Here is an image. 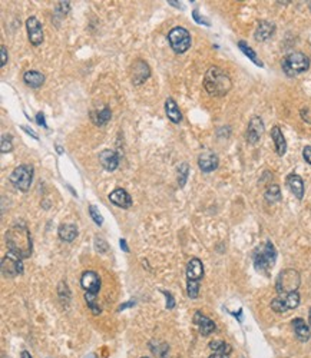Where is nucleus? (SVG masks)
Masks as SVG:
<instances>
[{
    "label": "nucleus",
    "mask_w": 311,
    "mask_h": 358,
    "mask_svg": "<svg viewBox=\"0 0 311 358\" xmlns=\"http://www.w3.org/2000/svg\"><path fill=\"white\" fill-rule=\"evenodd\" d=\"M6 246L9 252L16 254L22 259L32 255V238L24 224H14L6 231Z\"/></svg>",
    "instance_id": "1"
},
{
    "label": "nucleus",
    "mask_w": 311,
    "mask_h": 358,
    "mask_svg": "<svg viewBox=\"0 0 311 358\" xmlns=\"http://www.w3.org/2000/svg\"><path fill=\"white\" fill-rule=\"evenodd\" d=\"M204 88L211 96H225L232 88L230 75L218 66H211L204 75Z\"/></svg>",
    "instance_id": "2"
},
{
    "label": "nucleus",
    "mask_w": 311,
    "mask_h": 358,
    "mask_svg": "<svg viewBox=\"0 0 311 358\" xmlns=\"http://www.w3.org/2000/svg\"><path fill=\"white\" fill-rule=\"evenodd\" d=\"M276 261L277 249L271 241H265L254 251V268H255L257 272H260L263 275H267V277L270 275V271L273 269V266L276 265Z\"/></svg>",
    "instance_id": "3"
},
{
    "label": "nucleus",
    "mask_w": 311,
    "mask_h": 358,
    "mask_svg": "<svg viewBox=\"0 0 311 358\" xmlns=\"http://www.w3.org/2000/svg\"><path fill=\"white\" fill-rule=\"evenodd\" d=\"M204 278V264L199 258H192L186 264V292L191 300L199 294V282Z\"/></svg>",
    "instance_id": "4"
},
{
    "label": "nucleus",
    "mask_w": 311,
    "mask_h": 358,
    "mask_svg": "<svg viewBox=\"0 0 311 358\" xmlns=\"http://www.w3.org/2000/svg\"><path fill=\"white\" fill-rule=\"evenodd\" d=\"M281 68L287 76L294 78V76H299V75L310 69V59H309V56H306L303 52H293V53H288L287 56L283 58Z\"/></svg>",
    "instance_id": "5"
},
{
    "label": "nucleus",
    "mask_w": 311,
    "mask_h": 358,
    "mask_svg": "<svg viewBox=\"0 0 311 358\" xmlns=\"http://www.w3.org/2000/svg\"><path fill=\"white\" fill-rule=\"evenodd\" d=\"M301 284V277L297 269L293 268H287L283 269L276 279V289L278 295H284V294H290L294 292L300 288Z\"/></svg>",
    "instance_id": "6"
},
{
    "label": "nucleus",
    "mask_w": 311,
    "mask_h": 358,
    "mask_svg": "<svg viewBox=\"0 0 311 358\" xmlns=\"http://www.w3.org/2000/svg\"><path fill=\"white\" fill-rule=\"evenodd\" d=\"M9 179L16 189L26 192L29 191L33 181V168L30 165H19L17 168L13 169Z\"/></svg>",
    "instance_id": "7"
},
{
    "label": "nucleus",
    "mask_w": 311,
    "mask_h": 358,
    "mask_svg": "<svg viewBox=\"0 0 311 358\" xmlns=\"http://www.w3.org/2000/svg\"><path fill=\"white\" fill-rule=\"evenodd\" d=\"M168 42L175 53H185L191 47V33L184 27H173L168 35Z\"/></svg>",
    "instance_id": "8"
},
{
    "label": "nucleus",
    "mask_w": 311,
    "mask_h": 358,
    "mask_svg": "<svg viewBox=\"0 0 311 358\" xmlns=\"http://www.w3.org/2000/svg\"><path fill=\"white\" fill-rule=\"evenodd\" d=\"M300 305V294L299 291L284 294V295H278L277 298L271 301L270 307L271 310L277 314H284L290 310H296Z\"/></svg>",
    "instance_id": "9"
},
{
    "label": "nucleus",
    "mask_w": 311,
    "mask_h": 358,
    "mask_svg": "<svg viewBox=\"0 0 311 358\" xmlns=\"http://www.w3.org/2000/svg\"><path fill=\"white\" fill-rule=\"evenodd\" d=\"M23 274V261L13 252H7L1 258V275L4 278H14Z\"/></svg>",
    "instance_id": "10"
},
{
    "label": "nucleus",
    "mask_w": 311,
    "mask_h": 358,
    "mask_svg": "<svg viewBox=\"0 0 311 358\" xmlns=\"http://www.w3.org/2000/svg\"><path fill=\"white\" fill-rule=\"evenodd\" d=\"M264 122L260 116H253L248 122V126H247V132H245V139L248 143L255 145L260 142V139L263 138L264 135Z\"/></svg>",
    "instance_id": "11"
},
{
    "label": "nucleus",
    "mask_w": 311,
    "mask_h": 358,
    "mask_svg": "<svg viewBox=\"0 0 311 358\" xmlns=\"http://www.w3.org/2000/svg\"><path fill=\"white\" fill-rule=\"evenodd\" d=\"M151 76V68L150 65L142 60V59H137L132 65H131V81L134 85H142Z\"/></svg>",
    "instance_id": "12"
},
{
    "label": "nucleus",
    "mask_w": 311,
    "mask_h": 358,
    "mask_svg": "<svg viewBox=\"0 0 311 358\" xmlns=\"http://www.w3.org/2000/svg\"><path fill=\"white\" fill-rule=\"evenodd\" d=\"M26 29H27L29 42L33 46H40L43 43V27H42V23L37 20V17L30 16L26 20Z\"/></svg>",
    "instance_id": "13"
},
{
    "label": "nucleus",
    "mask_w": 311,
    "mask_h": 358,
    "mask_svg": "<svg viewBox=\"0 0 311 358\" xmlns=\"http://www.w3.org/2000/svg\"><path fill=\"white\" fill-rule=\"evenodd\" d=\"M219 165V159L217 156V153L207 150V152H202L199 156H198V166L199 169L204 173H211L214 172Z\"/></svg>",
    "instance_id": "14"
},
{
    "label": "nucleus",
    "mask_w": 311,
    "mask_h": 358,
    "mask_svg": "<svg viewBox=\"0 0 311 358\" xmlns=\"http://www.w3.org/2000/svg\"><path fill=\"white\" fill-rule=\"evenodd\" d=\"M194 324L196 325L199 334L204 335V337L211 335L215 331V328H217L215 323H214L209 317L204 315L201 311H196L195 314H194Z\"/></svg>",
    "instance_id": "15"
},
{
    "label": "nucleus",
    "mask_w": 311,
    "mask_h": 358,
    "mask_svg": "<svg viewBox=\"0 0 311 358\" xmlns=\"http://www.w3.org/2000/svg\"><path fill=\"white\" fill-rule=\"evenodd\" d=\"M81 285L86 292L98 294L101 289V278L95 271H85L81 277Z\"/></svg>",
    "instance_id": "16"
},
{
    "label": "nucleus",
    "mask_w": 311,
    "mask_h": 358,
    "mask_svg": "<svg viewBox=\"0 0 311 358\" xmlns=\"http://www.w3.org/2000/svg\"><path fill=\"white\" fill-rule=\"evenodd\" d=\"M276 33V24L268 20H260L257 24V29L254 32V37L257 42H265Z\"/></svg>",
    "instance_id": "17"
},
{
    "label": "nucleus",
    "mask_w": 311,
    "mask_h": 358,
    "mask_svg": "<svg viewBox=\"0 0 311 358\" xmlns=\"http://www.w3.org/2000/svg\"><path fill=\"white\" fill-rule=\"evenodd\" d=\"M109 201H111L114 205H116V207H119V208L122 209H129L132 207V198H131V195L128 194L125 189H122V188H118L114 192H111V194H109Z\"/></svg>",
    "instance_id": "18"
},
{
    "label": "nucleus",
    "mask_w": 311,
    "mask_h": 358,
    "mask_svg": "<svg viewBox=\"0 0 311 358\" xmlns=\"http://www.w3.org/2000/svg\"><path fill=\"white\" fill-rule=\"evenodd\" d=\"M286 184H287L288 189L291 191V194L297 198L299 201H301L304 198V182L301 179V176L297 173H290L286 179Z\"/></svg>",
    "instance_id": "19"
},
{
    "label": "nucleus",
    "mask_w": 311,
    "mask_h": 358,
    "mask_svg": "<svg viewBox=\"0 0 311 358\" xmlns=\"http://www.w3.org/2000/svg\"><path fill=\"white\" fill-rule=\"evenodd\" d=\"M291 324H293V330H294L296 338L299 340L300 343H307L311 337L310 325L306 323L303 318H294Z\"/></svg>",
    "instance_id": "20"
},
{
    "label": "nucleus",
    "mask_w": 311,
    "mask_h": 358,
    "mask_svg": "<svg viewBox=\"0 0 311 358\" xmlns=\"http://www.w3.org/2000/svg\"><path fill=\"white\" fill-rule=\"evenodd\" d=\"M99 163L106 171H115L119 165V156L115 150L105 149L99 153Z\"/></svg>",
    "instance_id": "21"
},
{
    "label": "nucleus",
    "mask_w": 311,
    "mask_h": 358,
    "mask_svg": "<svg viewBox=\"0 0 311 358\" xmlns=\"http://www.w3.org/2000/svg\"><path fill=\"white\" fill-rule=\"evenodd\" d=\"M271 138L274 140V146H276V152L278 156H284L287 152V140L283 135V130L280 126L271 127Z\"/></svg>",
    "instance_id": "22"
},
{
    "label": "nucleus",
    "mask_w": 311,
    "mask_h": 358,
    "mask_svg": "<svg viewBox=\"0 0 311 358\" xmlns=\"http://www.w3.org/2000/svg\"><path fill=\"white\" fill-rule=\"evenodd\" d=\"M23 81L29 88L36 89V88H40L45 83V75L40 73L39 70H27V72H24Z\"/></svg>",
    "instance_id": "23"
},
{
    "label": "nucleus",
    "mask_w": 311,
    "mask_h": 358,
    "mask_svg": "<svg viewBox=\"0 0 311 358\" xmlns=\"http://www.w3.org/2000/svg\"><path fill=\"white\" fill-rule=\"evenodd\" d=\"M165 112H166V116L168 119L172 122V123H179L182 120V114L178 108L176 102L173 101L172 98H168L165 101Z\"/></svg>",
    "instance_id": "24"
},
{
    "label": "nucleus",
    "mask_w": 311,
    "mask_h": 358,
    "mask_svg": "<svg viewBox=\"0 0 311 358\" xmlns=\"http://www.w3.org/2000/svg\"><path fill=\"white\" fill-rule=\"evenodd\" d=\"M59 238L65 242H72L78 237V227L75 224H62L58 230Z\"/></svg>",
    "instance_id": "25"
},
{
    "label": "nucleus",
    "mask_w": 311,
    "mask_h": 358,
    "mask_svg": "<svg viewBox=\"0 0 311 358\" xmlns=\"http://www.w3.org/2000/svg\"><path fill=\"white\" fill-rule=\"evenodd\" d=\"M111 118H112V112L108 106H104L101 111H92L91 112V120L96 126H102L105 123H108L111 120Z\"/></svg>",
    "instance_id": "26"
},
{
    "label": "nucleus",
    "mask_w": 311,
    "mask_h": 358,
    "mask_svg": "<svg viewBox=\"0 0 311 358\" xmlns=\"http://www.w3.org/2000/svg\"><path fill=\"white\" fill-rule=\"evenodd\" d=\"M264 198L268 204L280 202L281 201V189H280V186L277 185V184H271V185L267 186V189H265L264 192Z\"/></svg>",
    "instance_id": "27"
},
{
    "label": "nucleus",
    "mask_w": 311,
    "mask_h": 358,
    "mask_svg": "<svg viewBox=\"0 0 311 358\" xmlns=\"http://www.w3.org/2000/svg\"><path fill=\"white\" fill-rule=\"evenodd\" d=\"M238 47H240V50H241L242 53L247 56V58L250 59L253 63H255L257 66H260V68H263L264 66V63L258 59V56H257V53L254 52V49H251V47L248 46V43L247 42H244V40H240L238 42Z\"/></svg>",
    "instance_id": "28"
},
{
    "label": "nucleus",
    "mask_w": 311,
    "mask_h": 358,
    "mask_svg": "<svg viewBox=\"0 0 311 358\" xmlns=\"http://www.w3.org/2000/svg\"><path fill=\"white\" fill-rule=\"evenodd\" d=\"M85 300H86L88 307L91 308V311H92L95 315H98V314H101V312H102L101 307H99V304L96 302V294H92V292H86V294H85Z\"/></svg>",
    "instance_id": "29"
},
{
    "label": "nucleus",
    "mask_w": 311,
    "mask_h": 358,
    "mask_svg": "<svg viewBox=\"0 0 311 358\" xmlns=\"http://www.w3.org/2000/svg\"><path fill=\"white\" fill-rule=\"evenodd\" d=\"M209 348L214 351V353H227L231 354V346H228L225 341L222 340H215V341H211L209 343Z\"/></svg>",
    "instance_id": "30"
},
{
    "label": "nucleus",
    "mask_w": 311,
    "mask_h": 358,
    "mask_svg": "<svg viewBox=\"0 0 311 358\" xmlns=\"http://www.w3.org/2000/svg\"><path fill=\"white\" fill-rule=\"evenodd\" d=\"M12 135H3V136H1V142H0V150H1V153H9V152H12Z\"/></svg>",
    "instance_id": "31"
},
{
    "label": "nucleus",
    "mask_w": 311,
    "mask_h": 358,
    "mask_svg": "<svg viewBox=\"0 0 311 358\" xmlns=\"http://www.w3.org/2000/svg\"><path fill=\"white\" fill-rule=\"evenodd\" d=\"M188 172H189V166L188 163H182L179 166V178H178V182H179V186L184 188L185 184H186V179H188Z\"/></svg>",
    "instance_id": "32"
},
{
    "label": "nucleus",
    "mask_w": 311,
    "mask_h": 358,
    "mask_svg": "<svg viewBox=\"0 0 311 358\" xmlns=\"http://www.w3.org/2000/svg\"><path fill=\"white\" fill-rule=\"evenodd\" d=\"M89 215H91V218L93 220V222L96 224V225H102L104 224V217L99 214V211H98V208L95 207V205H89Z\"/></svg>",
    "instance_id": "33"
},
{
    "label": "nucleus",
    "mask_w": 311,
    "mask_h": 358,
    "mask_svg": "<svg viewBox=\"0 0 311 358\" xmlns=\"http://www.w3.org/2000/svg\"><path fill=\"white\" fill-rule=\"evenodd\" d=\"M95 249H96V252H99V254H105V252L109 249V245H108V242L105 241L104 238L96 237V238H95Z\"/></svg>",
    "instance_id": "34"
},
{
    "label": "nucleus",
    "mask_w": 311,
    "mask_h": 358,
    "mask_svg": "<svg viewBox=\"0 0 311 358\" xmlns=\"http://www.w3.org/2000/svg\"><path fill=\"white\" fill-rule=\"evenodd\" d=\"M58 10H60L63 16H66L70 10V1H59Z\"/></svg>",
    "instance_id": "35"
},
{
    "label": "nucleus",
    "mask_w": 311,
    "mask_h": 358,
    "mask_svg": "<svg viewBox=\"0 0 311 358\" xmlns=\"http://www.w3.org/2000/svg\"><path fill=\"white\" fill-rule=\"evenodd\" d=\"M161 292L166 297V300H168V302H166V308L168 310H172L173 307H175V301H173V297L169 294V292H166L165 289H161Z\"/></svg>",
    "instance_id": "36"
},
{
    "label": "nucleus",
    "mask_w": 311,
    "mask_h": 358,
    "mask_svg": "<svg viewBox=\"0 0 311 358\" xmlns=\"http://www.w3.org/2000/svg\"><path fill=\"white\" fill-rule=\"evenodd\" d=\"M303 158H304V161L307 162L309 165H311V146H304V149H303Z\"/></svg>",
    "instance_id": "37"
},
{
    "label": "nucleus",
    "mask_w": 311,
    "mask_h": 358,
    "mask_svg": "<svg viewBox=\"0 0 311 358\" xmlns=\"http://www.w3.org/2000/svg\"><path fill=\"white\" fill-rule=\"evenodd\" d=\"M0 53H1V68L6 65V62H7V59H9V55H7V49H6V46H3L1 45V47H0Z\"/></svg>",
    "instance_id": "38"
},
{
    "label": "nucleus",
    "mask_w": 311,
    "mask_h": 358,
    "mask_svg": "<svg viewBox=\"0 0 311 358\" xmlns=\"http://www.w3.org/2000/svg\"><path fill=\"white\" fill-rule=\"evenodd\" d=\"M36 122H37L39 125H42L43 127H47L46 122H45V115H43L42 112H39V114L36 115Z\"/></svg>",
    "instance_id": "39"
},
{
    "label": "nucleus",
    "mask_w": 311,
    "mask_h": 358,
    "mask_svg": "<svg viewBox=\"0 0 311 358\" xmlns=\"http://www.w3.org/2000/svg\"><path fill=\"white\" fill-rule=\"evenodd\" d=\"M230 357V354H227V353H214V354H211L209 358H228Z\"/></svg>",
    "instance_id": "40"
},
{
    "label": "nucleus",
    "mask_w": 311,
    "mask_h": 358,
    "mask_svg": "<svg viewBox=\"0 0 311 358\" xmlns=\"http://www.w3.org/2000/svg\"><path fill=\"white\" fill-rule=\"evenodd\" d=\"M194 19H195L198 23H205L207 26H209V23H208V22H205L204 19H201V17L198 16V12H196V10H194Z\"/></svg>",
    "instance_id": "41"
},
{
    "label": "nucleus",
    "mask_w": 311,
    "mask_h": 358,
    "mask_svg": "<svg viewBox=\"0 0 311 358\" xmlns=\"http://www.w3.org/2000/svg\"><path fill=\"white\" fill-rule=\"evenodd\" d=\"M119 243H121V248H122L125 252H129V248L127 246V241H125V239H121V241H119Z\"/></svg>",
    "instance_id": "42"
},
{
    "label": "nucleus",
    "mask_w": 311,
    "mask_h": 358,
    "mask_svg": "<svg viewBox=\"0 0 311 358\" xmlns=\"http://www.w3.org/2000/svg\"><path fill=\"white\" fill-rule=\"evenodd\" d=\"M22 129H23L24 132H27V133H30V135H32V136H33V138H35V139H39V136H37V135H36V133H35V132H33V130H30V129H29V127L22 126Z\"/></svg>",
    "instance_id": "43"
},
{
    "label": "nucleus",
    "mask_w": 311,
    "mask_h": 358,
    "mask_svg": "<svg viewBox=\"0 0 311 358\" xmlns=\"http://www.w3.org/2000/svg\"><path fill=\"white\" fill-rule=\"evenodd\" d=\"M20 358H33V357L30 356V353H27V351H22V356H20Z\"/></svg>",
    "instance_id": "44"
},
{
    "label": "nucleus",
    "mask_w": 311,
    "mask_h": 358,
    "mask_svg": "<svg viewBox=\"0 0 311 358\" xmlns=\"http://www.w3.org/2000/svg\"><path fill=\"white\" fill-rule=\"evenodd\" d=\"M309 325H310V328H311V307H310V310H309Z\"/></svg>",
    "instance_id": "45"
},
{
    "label": "nucleus",
    "mask_w": 311,
    "mask_h": 358,
    "mask_svg": "<svg viewBox=\"0 0 311 358\" xmlns=\"http://www.w3.org/2000/svg\"><path fill=\"white\" fill-rule=\"evenodd\" d=\"M56 149H58V153H59V155H62V153H63V149H62L60 146H56Z\"/></svg>",
    "instance_id": "46"
},
{
    "label": "nucleus",
    "mask_w": 311,
    "mask_h": 358,
    "mask_svg": "<svg viewBox=\"0 0 311 358\" xmlns=\"http://www.w3.org/2000/svg\"><path fill=\"white\" fill-rule=\"evenodd\" d=\"M85 358H96V354H89V356H86Z\"/></svg>",
    "instance_id": "47"
},
{
    "label": "nucleus",
    "mask_w": 311,
    "mask_h": 358,
    "mask_svg": "<svg viewBox=\"0 0 311 358\" xmlns=\"http://www.w3.org/2000/svg\"><path fill=\"white\" fill-rule=\"evenodd\" d=\"M141 358H150V357H141Z\"/></svg>",
    "instance_id": "48"
}]
</instances>
